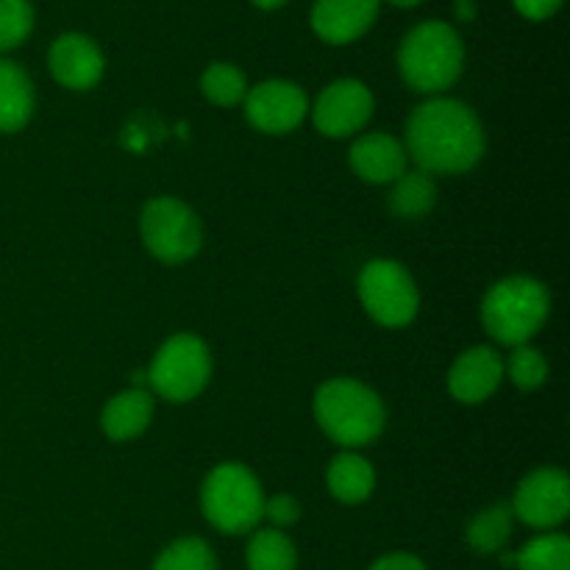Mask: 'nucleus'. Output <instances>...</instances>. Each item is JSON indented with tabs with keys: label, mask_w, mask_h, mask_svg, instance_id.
Segmentation results:
<instances>
[{
	"label": "nucleus",
	"mask_w": 570,
	"mask_h": 570,
	"mask_svg": "<svg viewBox=\"0 0 570 570\" xmlns=\"http://www.w3.org/2000/svg\"><path fill=\"white\" fill-rule=\"evenodd\" d=\"M551 295L543 282L532 276H510L493 284L482 301V323L501 345H527L546 326Z\"/></svg>",
	"instance_id": "20e7f679"
},
{
	"label": "nucleus",
	"mask_w": 570,
	"mask_h": 570,
	"mask_svg": "<svg viewBox=\"0 0 570 570\" xmlns=\"http://www.w3.org/2000/svg\"><path fill=\"white\" fill-rule=\"evenodd\" d=\"M204 515L217 532H254L265 518V493L254 473L239 462H223L206 476L200 490Z\"/></svg>",
	"instance_id": "39448f33"
},
{
	"label": "nucleus",
	"mask_w": 570,
	"mask_h": 570,
	"mask_svg": "<svg viewBox=\"0 0 570 570\" xmlns=\"http://www.w3.org/2000/svg\"><path fill=\"white\" fill-rule=\"evenodd\" d=\"M373 106L376 104L365 83L356 78H340L317 95L315 106H312V120L323 137L343 139L362 131L371 122Z\"/></svg>",
	"instance_id": "1a4fd4ad"
},
{
	"label": "nucleus",
	"mask_w": 570,
	"mask_h": 570,
	"mask_svg": "<svg viewBox=\"0 0 570 570\" xmlns=\"http://www.w3.org/2000/svg\"><path fill=\"white\" fill-rule=\"evenodd\" d=\"M512 3L527 20H549L560 9L562 0H512Z\"/></svg>",
	"instance_id": "cd10ccee"
},
{
	"label": "nucleus",
	"mask_w": 570,
	"mask_h": 570,
	"mask_svg": "<svg viewBox=\"0 0 570 570\" xmlns=\"http://www.w3.org/2000/svg\"><path fill=\"white\" fill-rule=\"evenodd\" d=\"M360 298L367 315L387 328H401L415 321L421 293L404 265L393 259H373L360 273Z\"/></svg>",
	"instance_id": "6e6552de"
},
{
	"label": "nucleus",
	"mask_w": 570,
	"mask_h": 570,
	"mask_svg": "<svg viewBox=\"0 0 570 570\" xmlns=\"http://www.w3.org/2000/svg\"><path fill=\"white\" fill-rule=\"evenodd\" d=\"M245 117L256 131L265 134H289L309 115V98L304 89L293 81H262L259 87L248 89L245 95Z\"/></svg>",
	"instance_id": "9b49d317"
},
{
	"label": "nucleus",
	"mask_w": 570,
	"mask_h": 570,
	"mask_svg": "<svg viewBox=\"0 0 570 570\" xmlns=\"http://www.w3.org/2000/svg\"><path fill=\"white\" fill-rule=\"evenodd\" d=\"M456 17H460V20H473V17H476L473 0H456Z\"/></svg>",
	"instance_id": "c756f323"
},
{
	"label": "nucleus",
	"mask_w": 570,
	"mask_h": 570,
	"mask_svg": "<svg viewBox=\"0 0 570 570\" xmlns=\"http://www.w3.org/2000/svg\"><path fill=\"white\" fill-rule=\"evenodd\" d=\"M371 570H426L415 554H406V551H395V554H384L382 560H376Z\"/></svg>",
	"instance_id": "c85d7f7f"
},
{
	"label": "nucleus",
	"mask_w": 570,
	"mask_h": 570,
	"mask_svg": "<svg viewBox=\"0 0 570 570\" xmlns=\"http://www.w3.org/2000/svg\"><path fill=\"white\" fill-rule=\"evenodd\" d=\"M512 515L532 529L560 527L570 512V482L560 468L529 473L512 499Z\"/></svg>",
	"instance_id": "9d476101"
},
{
	"label": "nucleus",
	"mask_w": 570,
	"mask_h": 570,
	"mask_svg": "<svg viewBox=\"0 0 570 570\" xmlns=\"http://www.w3.org/2000/svg\"><path fill=\"white\" fill-rule=\"evenodd\" d=\"M250 3L259 6V9H265V11H273V9H278V6L287 3V0H250Z\"/></svg>",
	"instance_id": "7c9ffc66"
},
{
	"label": "nucleus",
	"mask_w": 570,
	"mask_h": 570,
	"mask_svg": "<svg viewBox=\"0 0 570 570\" xmlns=\"http://www.w3.org/2000/svg\"><path fill=\"white\" fill-rule=\"evenodd\" d=\"M50 72L67 89H92L104 78V50L83 33H61L48 53Z\"/></svg>",
	"instance_id": "f8f14e48"
},
{
	"label": "nucleus",
	"mask_w": 570,
	"mask_h": 570,
	"mask_svg": "<svg viewBox=\"0 0 570 570\" xmlns=\"http://www.w3.org/2000/svg\"><path fill=\"white\" fill-rule=\"evenodd\" d=\"M139 234L150 254L165 265H181L193 259L204 243L200 220L187 204L178 198H154L139 217Z\"/></svg>",
	"instance_id": "0eeeda50"
},
{
	"label": "nucleus",
	"mask_w": 570,
	"mask_h": 570,
	"mask_svg": "<svg viewBox=\"0 0 570 570\" xmlns=\"http://www.w3.org/2000/svg\"><path fill=\"white\" fill-rule=\"evenodd\" d=\"M315 417L343 449L371 445L384 429V404L356 379H332L315 393Z\"/></svg>",
	"instance_id": "7ed1b4c3"
},
{
	"label": "nucleus",
	"mask_w": 570,
	"mask_h": 570,
	"mask_svg": "<svg viewBox=\"0 0 570 570\" xmlns=\"http://www.w3.org/2000/svg\"><path fill=\"white\" fill-rule=\"evenodd\" d=\"M518 570H570V540L566 534H540L515 554Z\"/></svg>",
	"instance_id": "4be33fe9"
},
{
	"label": "nucleus",
	"mask_w": 570,
	"mask_h": 570,
	"mask_svg": "<svg viewBox=\"0 0 570 570\" xmlns=\"http://www.w3.org/2000/svg\"><path fill=\"white\" fill-rule=\"evenodd\" d=\"M265 518L273 523V529H289L301 518V507L293 495H273L265 499Z\"/></svg>",
	"instance_id": "bb28decb"
},
{
	"label": "nucleus",
	"mask_w": 570,
	"mask_h": 570,
	"mask_svg": "<svg viewBox=\"0 0 570 570\" xmlns=\"http://www.w3.org/2000/svg\"><path fill=\"white\" fill-rule=\"evenodd\" d=\"M33 28L31 0H0V50H14Z\"/></svg>",
	"instance_id": "393cba45"
},
{
	"label": "nucleus",
	"mask_w": 570,
	"mask_h": 570,
	"mask_svg": "<svg viewBox=\"0 0 570 570\" xmlns=\"http://www.w3.org/2000/svg\"><path fill=\"white\" fill-rule=\"evenodd\" d=\"M245 557H248V570H295L298 566L293 540L282 529H259L250 538Z\"/></svg>",
	"instance_id": "aec40b11"
},
{
	"label": "nucleus",
	"mask_w": 570,
	"mask_h": 570,
	"mask_svg": "<svg viewBox=\"0 0 570 570\" xmlns=\"http://www.w3.org/2000/svg\"><path fill=\"white\" fill-rule=\"evenodd\" d=\"M348 161L362 181L393 184L406 173L410 156H406L404 145L390 134H365L351 145Z\"/></svg>",
	"instance_id": "2eb2a0df"
},
{
	"label": "nucleus",
	"mask_w": 570,
	"mask_h": 570,
	"mask_svg": "<svg viewBox=\"0 0 570 570\" xmlns=\"http://www.w3.org/2000/svg\"><path fill=\"white\" fill-rule=\"evenodd\" d=\"M507 373H510L515 387L538 390L546 382V376H549V365H546V356L527 343L515 345V351L507 360Z\"/></svg>",
	"instance_id": "a878e982"
},
{
	"label": "nucleus",
	"mask_w": 570,
	"mask_h": 570,
	"mask_svg": "<svg viewBox=\"0 0 570 570\" xmlns=\"http://www.w3.org/2000/svg\"><path fill=\"white\" fill-rule=\"evenodd\" d=\"M465 67V45L454 26L443 20H426L412 28L399 48L401 78L415 92H443Z\"/></svg>",
	"instance_id": "f03ea898"
},
{
	"label": "nucleus",
	"mask_w": 570,
	"mask_h": 570,
	"mask_svg": "<svg viewBox=\"0 0 570 570\" xmlns=\"http://www.w3.org/2000/svg\"><path fill=\"white\" fill-rule=\"evenodd\" d=\"M438 204V184L429 173L423 170H406L404 176L393 181V193H390V209L404 220H415L432 212Z\"/></svg>",
	"instance_id": "6ab92c4d"
},
{
	"label": "nucleus",
	"mask_w": 570,
	"mask_h": 570,
	"mask_svg": "<svg viewBox=\"0 0 570 570\" xmlns=\"http://www.w3.org/2000/svg\"><path fill=\"white\" fill-rule=\"evenodd\" d=\"M326 482L337 501H343V504H362L365 499H371L373 488H376V473H373V465L365 456L345 451V454L334 456V462L328 465Z\"/></svg>",
	"instance_id": "a211bd4d"
},
{
	"label": "nucleus",
	"mask_w": 570,
	"mask_h": 570,
	"mask_svg": "<svg viewBox=\"0 0 570 570\" xmlns=\"http://www.w3.org/2000/svg\"><path fill=\"white\" fill-rule=\"evenodd\" d=\"M393 6H401V9H410V6H417L423 3V0H390Z\"/></svg>",
	"instance_id": "2f4dec72"
},
{
	"label": "nucleus",
	"mask_w": 570,
	"mask_h": 570,
	"mask_svg": "<svg viewBox=\"0 0 570 570\" xmlns=\"http://www.w3.org/2000/svg\"><path fill=\"white\" fill-rule=\"evenodd\" d=\"M512 521H515V515H512L510 504H495L490 510L479 512L471 527H468V546L476 554H495L510 540Z\"/></svg>",
	"instance_id": "412c9836"
},
{
	"label": "nucleus",
	"mask_w": 570,
	"mask_h": 570,
	"mask_svg": "<svg viewBox=\"0 0 570 570\" xmlns=\"http://www.w3.org/2000/svg\"><path fill=\"white\" fill-rule=\"evenodd\" d=\"M404 150L429 176L468 173L484 154L482 122L462 100L432 98L406 120Z\"/></svg>",
	"instance_id": "f257e3e1"
},
{
	"label": "nucleus",
	"mask_w": 570,
	"mask_h": 570,
	"mask_svg": "<svg viewBox=\"0 0 570 570\" xmlns=\"http://www.w3.org/2000/svg\"><path fill=\"white\" fill-rule=\"evenodd\" d=\"M504 379V360L490 345L468 348L449 373V390L460 404H482L499 390Z\"/></svg>",
	"instance_id": "ddd939ff"
},
{
	"label": "nucleus",
	"mask_w": 570,
	"mask_h": 570,
	"mask_svg": "<svg viewBox=\"0 0 570 570\" xmlns=\"http://www.w3.org/2000/svg\"><path fill=\"white\" fill-rule=\"evenodd\" d=\"M382 0H315L312 31L328 45H348L371 31Z\"/></svg>",
	"instance_id": "4468645a"
},
{
	"label": "nucleus",
	"mask_w": 570,
	"mask_h": 570,
	"mask_svg": "<svg viewBox=\"0 0 570 570\" xmlns=\"http://www.w3.org/2000/svg\"><path fill=\"white\" fill-rule=\"evenodd\" d=\"M33 87L28 72L9 59H0V134H14L31 120Z\"/></svg>",
	"instance_id": "f3484780"
},
{
	"label": "nucleus",
	"mask_w": 570,
	"mask_h": 570,
	"mask_svg": "<svg viewBox=\"0 0 570 570\" xmlns=\"http://www.w3.org/2000/svg\"><path fill=\"white\" fill-rule=\"evenodd\" d=\"M150 417H154V399L148 390H126V393L115 395L109 404L104 406L100 415V426L117 443L139 438L148 429Z\"/></svg>",
	"instance_id": "dca6fc26"
},
{
	"label": "nucleus",
	"mask_w": 570,
	"mask_h": 570,
	"mask_svg": "<svg viewBox=\"0 0 570 570\" xmlns=\"http://www.w3.org/2000/svg\"><path fill=\"white\" fill-rule=\"evenodd\" d=\"M212 373V356L198 334H176L156 351L145 373L156 395L173 404L198 399Z\"/></svg>",
	"instance_id": "423d86ee"
},
{
	"label": "nucleus",
	"mask_w": 570,
	"mask_h": 570,
	"mask_svg": "<svg viewBox=\"0 0 570 570\" xmlns=\"http://www.w3.org/2000/svg\"><path fill=\"white\" fill-rule=\"evenodd\" d=\"M154 570H217V560L206 540L181 538L156 557Z\"/></svg>",
	"instance_id": "b1692460"
},
{
	"label": "nucleus",
	"mask_w": 570,
	"mask_h": 570,
	"mask_svg": "<svg viewBox=\"0 0 570 570\" xmlns=\"http://www.w3.org/2000/svg\"><path fill=\"white\" fill-rule=\"evenodd\" d=\"M200 89L215 106H237L248 95V81L239 67L228 65V61H215L200 76Z\"/></svg>",
	"instance_id": "5701e85b"
}]
</instances>
